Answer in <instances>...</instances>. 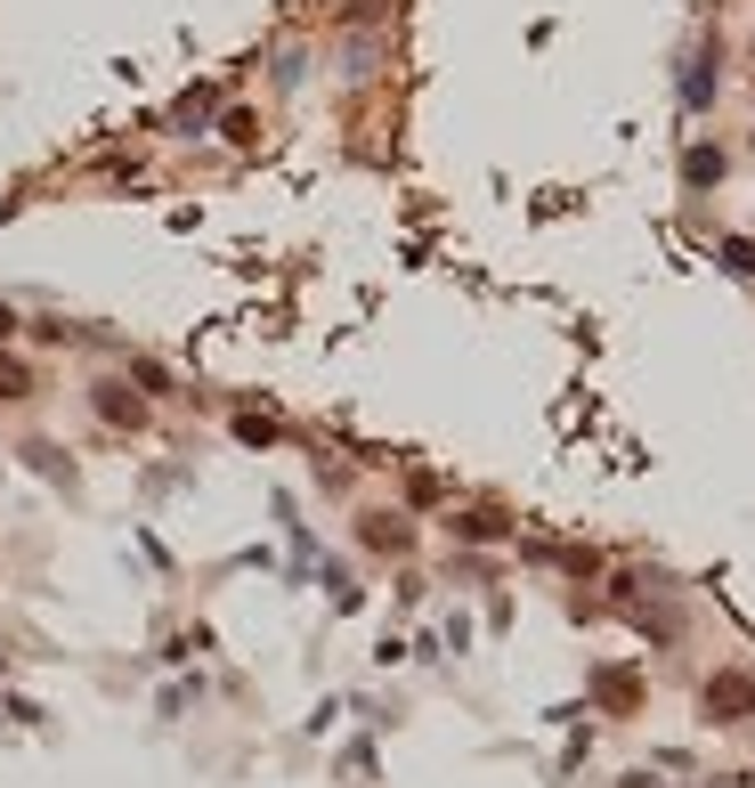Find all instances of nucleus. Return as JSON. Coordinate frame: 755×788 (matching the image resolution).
Masks as SVG:
<instances>
[{
	"label": "nucleus",
	"mask_w": 755,
	"mask_h": 788,
	"mask_svg": "<svg viewBox=\"0 0 755 788\" xmlns=\"http://www.w3.org/2000/svg\"><path fill=\"white\" fill-rule=\"evenodd\" d=\"M755 708V675H740V667H723L715 682H707V723H740Z\"/></svg>",
	"instance_id": "1"
},
{
	"label": "nucleus",
	"mask_w": 755,
	"mask_h": 788,
	"mask_svg": "<svg viewBox=\"0 0 755 788\" xmlns=\"http://www.w3.org/2000/svg\"><path fill=\"white\" fill-rule=\"evenodd\" d=\"M90 407H98V423H114V431H138V423H146V399H138L131 382H98Z\"/></svg>",
	"instance_id": "2"
},
{
	"label": "nucleus",
	"mask_w": 755,
	"mask_h": 788,
	"mask_svg": "<svg viewBox=\"0 0 755 788\" xmlns=\"http://www.w3.org/2000/svg\"><path fill=\"white\" fill-rule=\"evenodd\" d=\"M358 536H366V545H374V553H407V545H414V529H407V521H398V512H374V521H366Z\"/></svg>",
	"instance_id": "3"
},
{
	"label": "nucleus",
	"mask_w": 755,
	"mask_h": 788,
	"mask_svg": "<svg viewBox=\"0 0 755 788\" xmlns=\"http://www.w3.org/2000/svg\"><path fill=\"white\" fill-rule=\"evenodd\" d=\"M593 691H601V708H642V682H634V675H618V667H601V675H593Z\"/></svg>",
	"instance_id": "4"
},
{
	"label": "nucleus",
	"mask_w": 755,
	"mask_h": 788,
	"mask_svg": "<svg viewBox=\"0 0 755 788\" xmlns=\"http://www.w3.org/2000/svg\"><path fill=\"white\" fill-rule=\"evenodd\" d=\"M0 399H33V366L0 349Z\"/></svg>",
	"instance_id": "5"
},
{
	"label": "nucleus",
	"mask_w": 755,
	"mask_h": 788,
	"mask_svg": "<svg viewBox=\"0 0 755 788\" xmlns=\"http://www.w3.org/2000/svg\"><path fill=\"white\" fill-rule=\"evenodd\" d=\"M455 536H471V545H488V536H503V512H464V521H455Z\"/></svg>",
	"instance_id": "6"
},
{
	"label": "nucleus",
	"mask_w": 755,
	"mask_h": 788,
	"mask_svg": "<svg viewBox=\"0 0 755 788\" xmlns=\"http://www.w3.org/2000/svg\"><path fill=\"white\" fill-rule=\"evenodd\" d=\"M9 334H16V309H9V301H0V342H9Z\"/></svg>",
	"instance_id": "7"
}]
</instances>
